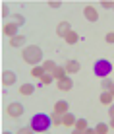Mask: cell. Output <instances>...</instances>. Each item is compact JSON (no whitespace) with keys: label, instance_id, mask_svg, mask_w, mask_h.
Masks as SVG:
<instances>
[{"label":"cell","instance_id":"1","mask_svg":"<svg viewBox=\"0 0 114 134\" xmlns=\"http://www.w3.org/2000/svg\"><path fill=\"white\" fill-rule=\"evenodd\" d=\"M21 58L29 64V66H37V64H43V51L37 45H25L21 49Z\"/></svg>","mask_w":114,"mask_h":134},{"label":"cell","instance_id":"2","mask_svg":"<svg viewBox=\"0 0 114 134\" xmlns=\"http://www.w3.org/2000/svg\"><path fill=\"white\" fill-rule=\"evenodd\" d=\"M31 128H33V132H47L48 128H50L52 124V117L47 113H35L33 117H31Z\"/></svg>","mask_w":114,"mask_h":134},{"label":"cell","instance_id":"3","mask_svg":"<svg viewBox=\"0 0 114 134\" xmlns=\"http://www.w3.org/2000/svg\"><path fill=\"white\" fill-rule=\"evenodd\" d=\"M110 72H112V62L108 58H99L93 66V74L97 78H106Z\"/></svg>","mask_w":114,"mask_h":134},{"label":"cell","instance_id":"4","mask_svg":"<svg viewBox=\"0 0 114 134\" xmlns=\"http://www.w3.org/2000/svg\"><path fill=\"white\" fill-rule=\"evenodd\" d=\"M6 113L10 115V117H21V115H23V105H21L20 101H12L6 107Z\"/></svg>","mask_w":114,"mask_h":134},{"label":"cell","instance_id":"5","mask_svg":"<svg viewBox=\"0 0 114 134\" xmlns=\"http://www.w3.org/2000/svg\"><path fill=\"white\" fill-rule=\"evenodd\" d=\"M16 80H17L16 72H12V70H4L2 72V84L4 86H14V84H16Z\"/></svg>","mask_w":114,"mask_h":134},{"label":"cell","instance_id":"6","mask_svg":"<svg viewBox=\"0 0 114 134\" xmlns=\"http://www.w3.org/2000/svg\"><path fill=\"white\" fill-rule=\"evenodd\" d=\"M17 29H20V25L14 24V21H10V24H4L2 33H4V35H8V37H14V35H17Z\"/></svg>","mask_w":114,"mask_h":134},{"label":"cell","instance_id":"7","mask_svg":"<svg viewBox=\"0 0 114 134\" xmlns=\"http://www.w3.org/2000/svg\"><path fill=\"white\" fill-rule=\"evenodd\" d=\"M83 16H85L87 21H97L99 20V14H97V10H95L93 6H85L83 8Z\"/></svg>","mask_w":114,"mask_h":134},{"label":"cell","instance_id":"8","mask_svg":"<svg viewBox=\"0 0 114 134\" xmlns=\"http://www.w3.org/2000/svg\"><path fill=\"white\" fill-rule=\"evenodd\" d=\"M56 84H58V90H62V91H70L72 87H74V80L66 76V78H62V80H58Z\"/></svg>","mask_w":114,"mask_h":134},{"label":"cell","instance_id":"9","mask_svg":"<svg viewBox=\"0 0 114 134\" xmlns=\"http://www.w3.org/2000/svg\"><path fill=\"white\" fill-rule=\"evenodd\" d=\"M70 31H72V25L68 24V21H60L58 27H56V35H58V37H66Z\"/></svg>","mask_w":114,"mask_h":134},{"label":"cell","instance_id":"10","mask_svg":"<svg viewBox=\"0 0 114 134\" xmlns=\"http://www.w3.org/2000/svg\"><path fill=\"white\" fill-rule=\"evenodd\" d=\"M10 47H21L23 49L25 47V37L23 35H14V37H10Z\"/></svg>","mask_w":114,"mask_h":134},{"label":"cell","instance_id":"11","mask_svg":"<svg viewBox=\"0 0 114 134\" xmlns=\"http://www.w3.org/2000/svg\"><path fill=\"white\" fill-rule=\"evenodd\" d=\"M68 101H64V99H60V101H56L54 103V111H56L58 115H64V113H68Z\"/></svg>","mask_w":114,"mask_h":134},{"label":"cell","instance_id":"12","mask_svg":"<svg viewBox=\"0 0 114 134\" xmlns=\"http://www.w3.org/2000/svg\"><path fill=\"white\" fill-rule=\"evenodd\" d=\"M75 121H77V119H75L74 115L70 113V111L62 115V124H64V126H74V124H75Z\"/></svg>","mask_w":114,"mask_h":134},{"label":"cell","instance_id":"13","mask_svg":"<svg viewBox=\"0 0 114 134\" xmlns=\"http://www.w3.org/2000/svg\"><path fill=\"white\" fill-rule=\"evenodd\" d=\"M99 99H101V103H103V105H110V103H112V99H114V95H112L108 90H103V93H101V97H99Z\"/></svg>","mask_w":114,"mask_h":134},{"label":"cell","instance_id":"14","mask_svg":"<svg viewBox=\"0 0 114 134\" xmlns=\"http://www.w3.org/2000/svg\"><path fill=\"white\" fill-rule=\"evenodd\" d=\"M54 74V80H62V78H66L68 76V70H66V66H56V70L52 72Z\"/></svg>","mask_w":114,"mask_h":134},{"label":"cell","instance_id":"15","mask_svg":"<svg viewBox=\"0 0 114 134\" xmlns=\"http://www.w3.org/2000/svg\"><path fill=\"white\" fill-rule=\"evenodd\" d=\"M64 41H66V43H68V45H75V43H77V41H79V35H77V33H75V31H74V29H72V31H70V33H68L66 37H64Z\"/></svg>","mask_w":114,"mask_h":134},{"label":"cell","instance_id":"16","mask_svg":"<svg viewBox=\"0 0 114 134\" xmlns=\"http://www.w3.org/2000/svg\"><path fill=\"white\" fill-rule=\"evenodd\" d=\"M33 91H35V86H33V84H23V86H20V93L25 95V97H27V95H31Z\"/></svg>","mask_w":114,"mask_h":134},{"label":"cell","instance_id":"17","mask_svg":"<svg viewBox=\"0 0 114 134\" xmlns=\"http://www.w3.org/2000/svg\"><path fill=\"white\" fill-rule=\"evenodd\" d=\"M101 86H103V90H108V91L114 95V82L108 80V76H106V78H101Z\"/></svg>","mask_w":114,"mask_h":134},{"label":"cell","instance_id":"18","mask_svg":"<svg viewBox=\"0 0 114 134\" xmlns=\"http://www.w3.org/2000/svg\"><path fill=\"white\" fill-rule=\"evenodd\" d=\"M66 70H68V74H75V72H79V62L77 60H70L66 64Z\"/></svg>","mask_w":114,"mask_h":134},{"label":"cell","instance_id":"19","mask_svg":"<svg viewBox=\"0 0 114 134\" xmlns=\"http://www.w3.org/2000/svg\"><path fill=\"white\" fill-rule=\"evenodd\" d=\"M52 82H56L54 80V74L52 72H45V76L41 78V86H48V84H52Z\"/></svg>","mask_w":114,"mask_h":134},{"label":"cell","instance_id":"20","mask_svg":"<svg viewBox=\"0 0 114 134\" xmlns=\"http://www.w3.org/2000/svg\"><path fill=\"white\" fill-rule=\"evenodd\" d=\"M74 126H75V132H85L87 130V121L85 119H77Z\"/></svg>","mask_w":114,"mask_h":134},{"label":"cell","instance_id":"21","mask_svg":"<svg viewBox=\"0 0 114 134\" xmlns=\"http://www.w3.org/2000/svg\"><path fill=\"white\" fill-rule=\"evenodd\" d=\"M45 72H47V70H45L43 64H37V66H33V70H31V74H33L35 78H43V76H45Z\"/></svg>","mask_w":114,"mask_h":134},{"label":"cell","instance_id":"22","mask_svg":"<svg viewBox=\"0 0 114 134\" xmlns=\"http://www.w3.org/2000/svg\"><path fill=\"white\" fill-rule=\"evenodd\" d=\"M108 128H110V124H104V122H101V124H97L95 132H97V134H106V132H108Z\"/></svg>","mask_w":114,"mask_h":134},{"label":"cell","instance_id":"23","mask_svg":"<svg viewBox=\"0 0 114 134\" xmlns=\"http://www.w3.org/2000/svg\"><path fill=\"white\" fill-rule=\"evenodd\" d=\"M12 21H14V24H17V25H23L25 24V18L21 16V14H12Z\"/></svg>","mask_w":114,"mask_h":134},{"label":"cell","instance_id":"24","mask_svg":"<svg viewBox=\"0 0 114 134\" xmlns=\"http://www.w3.org/2000/svg\"><path fill=\"white\" fill-rule=\"evenodd\" d=\"M43 66H45V70H47V72H54V70H56V64H54L52 60H45Z\"/></svg>","mask_w":114,"mask_h":134},{"label":"cell","instance_id":"25","mask_svg":"<svg viewBox=\"0 0 114 134\" xmlns=\"http://www.w3.org/2000/svg\"><path fill=\"white\" fill-rule=\"evenodd\" d=\"M50 117H52V124H62V115H58L56 111H54Z\"/></svg>","mask_w":114,"mask_h":134},{"label":"cell","instance_id":"26","mask_svg":"<svg viewBox=\"0 0 114 134\" xmlns=\"http://www.w3.org/2000/svg\"><path fill=\"white\" fill-rule=\"evenodd\" d=\"M101 6L104 8V10H112V8H114V2H110V0H101Z\"/></svg>","mask_w":114,"mask_h":134},{"label":"cell","instance_id":"27","mask_svg":"<svg viewBox=\"0 0 114 134\" xmlns=\"http://www.w3.org/2000/svg\"><path fill=\"white\" fill-rule=\"evenodd\" d=\"M108 115H110V128H114V103H110V109H108Z\"/></svg>","mask_w":114,"mask_h":134},{"label":"cell","instance_id":"28","mask_svg":"<svg viewBox=\"0 0 114 134\" xmlns=\"http://www.w3.org/2000/svg\"><path fill=\"white\" fill-rule=\"evenodd\" d=\"M104 39H106V43H114V31L106 33V37H104Z\"/></svg>","mask_w":114,"mask_h":134},{"label":"cell","instance_id":"29","mask_svg":"<svg viewBox=\"0 0 114 134\" xmlns=\"http://www.w3.org/2000/svg\"><path fill=\"white\" fill-rule=\"evenodd\" d=\"M2 16L6 18V16H10V10H8V6L6 4H2Z\"/></svg>","mask_w":114,"mask_h":134},{"label":"cell","instance_id":"30","mask_svg":"<svg viewBox=\"0 0 114 134\" xmlns=\"http://www.w3.org/2000/svg\"><path fill=\"white\" fill-rule=\"evenodd\" d=\"M31 130H33V128H31V124H29L27 128H20L17 132H20V134H25V132H31Z\"/></svg>","mask_w":114,"mask_h":134},{"label":"cell","instance_id":"31","mask_svg":"<svg viewBox=\"0 0 114 134\" xmlns=\"http://www.w3.org/2000/svg\"><path fill=\"white\" fill-rule=\"evenodd\" d=\"M60 6H62L60 2H50V8H60Z\"/></svg>","mask_w":114,"mask_h":134},{"label":"cell","instance_id":"32","mask_svg":"<svg viewBox=\"0 0 114 134\" xmlns=\"http://www.w3.org/2000/svg\"><path fill=\"white\" fill-rule=\"evenodd\" d=\"M112 10H114V8H112Z\"/></svg>","mask_w":114,"mask_h":134}]
</instances>
